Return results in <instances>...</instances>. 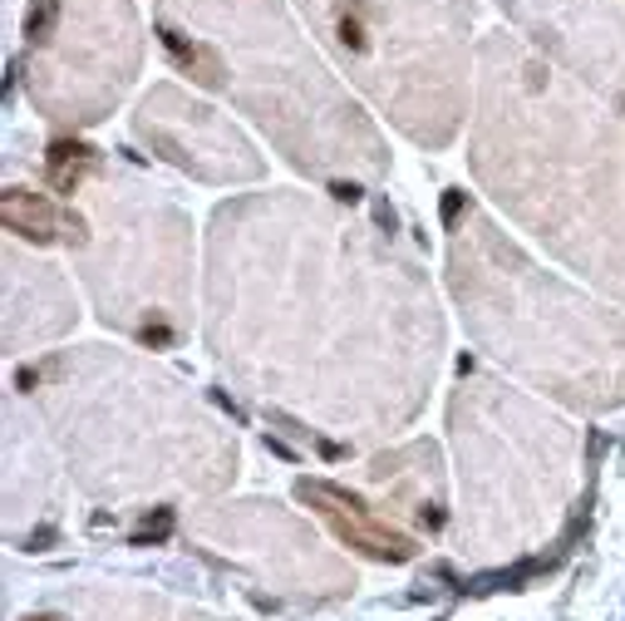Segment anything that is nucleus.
I'll return each mask as SVG.
<instances>
[{
  "instance_id": "obj_2",
  "label": "nucleus",
  "mask_w": 625,
  "mask_h": 621,
  "mask_svg": "<svg viewBox=\"0 0 625 621\" xmlns=\"http://www.w3.org/2000/svg\"><path fill=\"white\" fill-rule=\"evenodd\" d=\"M295 494L305 498V503L315 508V513L325 518V523L335 528V537H341L345 547H355V553L365 557H379V563H409V557L418 553V543L409 533H399L389 518H379L365 498L345 494V488L335 484H321V478H301V488Z\"/></svg>"
},
{
  "instance_id": "obj_3",
  "label": "nucleus",
  "mask_w": 625,
  "mask_h": 621,
  "mask_svg": "<svg viewBox=\"0 0 625 621\" xmlns=\"http://www.w3.org/2000/svg\"><path fill=\"white\" fill-rule=\"evenodd\" d=\"M94 621H202V617H188V612H172L168 602H129V597H109L99 602V617Z\"/></svg>"
},
{
  "instance_id": "obj_1",
  "label": "nucleus",
  "mask_w": 625,
  "mask_h": 621,
  "mask_svg": "<svg viewBox=\"0 0 625 621\" xmlns=\"http://www.w3.org/2000/svg\"><path fill=\"white\" fill-rule=\"evenodd\" d=\"M188 533L208 537L212 547L256 573L261 583L295 597H345L355 592V573L315 543L311 528H301L276 503H237L232 513H198L188 518Z\"/></svg>"
},
{
  "instance_id": "obj_4",
  "label": "nucleus",
  "mask_w": 625,
  "mask_h": 621,
  "mask_svg": "<svg viewBox=\"0 0 625 621\" xmlns=\"http://www.w3.org/2000/svg\"><path fill=\"white\" fill-rule=\"evenodd\" d=\"M25 621H65V617H49V612H45V617H25Z\"/></svg>"
}]
</instances>
